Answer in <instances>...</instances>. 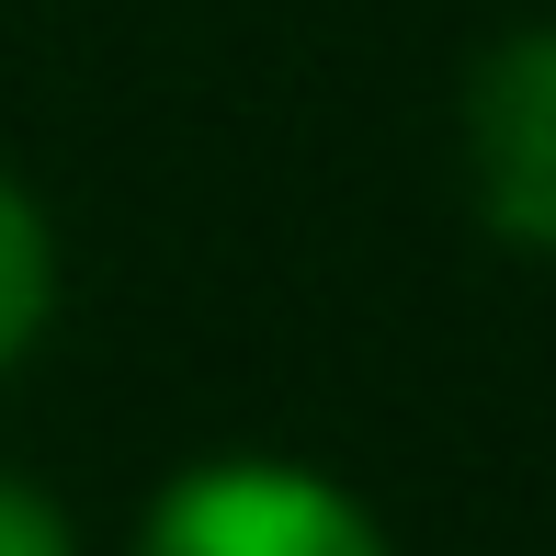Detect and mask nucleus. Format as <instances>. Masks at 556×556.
<instances>
[{"instance_id": "1", "label": "nucleus", "mask_w": 556, "mask_h": 556, "mask_svg": "<svg viewBox=\"0 0 556 556\" xmlns=\"http://www.w3.org/2000/svg\"><path fill=\"white\" fill-rule=\"evenodd\" d=\"M125 556H409V545L341 466L285 443H216V454H182L137 500Z\"/></svg>"}, {"instance_id": "2", "label": "nucleus", "mask_w": 556, "mask_h": 556, "mask_svg": "<svg viewBox=\"0 0 556 556\" xmlns=\"http://www.w3.org/2000/svg\"><path fill=\"white\" fill-rule=\"evenodd\" d=\"M454 193L477 239L556 262V12H522L454 68Z\"/></svg>"}, {"instance_id": "3", "label": "nucleus", "mask_w": 556, "mask_h": 556, "mask_svg": "<svg viewBox=\"0 0 556 556\" xmlns=\"http://www.w3.org/2000/svg\"><path fill=\"white\" fill-rule=\"evenodd\" d=\"M58 307H68V250H58V216H46V193L23 182L12 160H0V387H12V375L46 352Z\"/></svg>"}, {"instance_id": "4", "label": "nucleus", "mask_w": 556, "mask_h": 556, "mask_svg": "<svg viewBox=\"0 0 556 556\" xmlns=\"http://www.w3.org/2000/svg\"><path fill=\"white\" fill-rule=\"evenodd\" d=\"M0 556H91L80 511H68L35 466H0Z\"/></svg>"}]
</instances>
